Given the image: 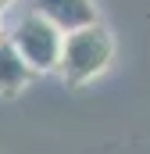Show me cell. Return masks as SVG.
I'll list each match as a JSON object with an SVG mask.
<instances>
[{"instance_id":"7a4b0ae2","label":"cell","mask_w":150,"mask_h":154,"mask_svg":"<svg viewBox=\"0 0 150 154\" xmlns=\"http://www.w3.org/2000/svg\"><path fill=\"white\" fill-rule=\"evenodd\" d=\"M7 43L18 50V57H22L36 75H43V72H57L61 50H64V32H61L57 25H50L46 18H39L36 11H25V14L14 22Z\"/></svg>"},{"instance_id":"3957f363","label":"cell","mask_w":150,"mask_h":154,"mask_svg":"<svg viewBox=\"0 0 150 154\" xmlns=\"http://www.w3.org/2000/svg\"><path fill=\"white\" fill-rule=\"evenodd\" d=\"M39 18H46L50 25H57L64 36L68 32H79L86 25H97V4L93 0H32V7Z\"/></svg>"},{"instance_id":"277c9868","label":"cell","mask_w":150,"mask_h":154,"mask_svg":"<svg viewBox=\"0 0 150 154\" xmlns=\"http://www.w3.org/2000/svg\"><path fill=\"white\" fill-rule=\"evenodd\" d=\"M32 68L18 57V50L4 39L0 43V97H18L29 82H32Z\"/></svg>"},{"instance_id":"5b68a950","label":"cell","mask_w":150,"mask_h":154,"mask_svg":"<svg viewBox=\"0 0 150 154\" xmlns=\"http://www.w3.org/2000/svg\"><path fill=\"white\" fill-rule=\"evenodd\" d=\"M14 4H18V0H0V14H4V11H11Z\"/></svg>"},{"instance_id":"8992f818","label":"cell","mask_w":150,"mask_h":154,"mask_svg":"<svg viewBox=\"0 0 150 154\" xmlns=\"http://www.w3.org/2000/svg\"><path fill=\"white\" fill-rule=\"evenodd\" d=\"M4 39H7V36H4V18H0V43H4Z\"/></svg>"},{"instance_id":"6da1fadb","label":"cell","mask_w":150,"mask_h":154,"mask_svg":"<svg viewBox=\"0 0 150 154\" xmlns=\"http://www.w3.org/2000/svg\"><path fill=\"white\" fill-rule=\"evenodd\" d=\"M114 57V43L111 32L97 22V25H86L79 32L64 36V50H61V61H57V75L72 86H82L89 79L104 75L107 65Z\"/></svg>"}]
</instances>
